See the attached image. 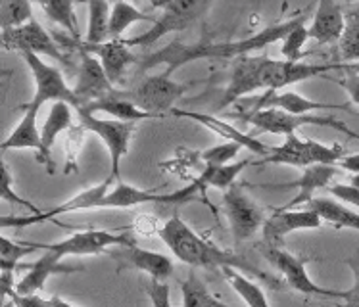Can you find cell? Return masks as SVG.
<instances>
[{
  "label": "cell",
  "mask_w": 359,
  "mask_h": 307,
  "mask_svg": "<svg viewBox=\"0 0 359 307\" xmlns=\"http://www.w3.org/2000/svg\"><path fill=\"white\" fill-rule=\"evenodd\" d=\"M306 15H296L292 20L283 23H275L265 29L257 31L256 35L248 39H238V41H225V43H210V41H200L196 44H183L181 41H173L161 50L148 54L140 60V71H148L154 66L163 64L165 74L173 75L179 67L187 66L196 60H235L242 54H250L254 50H262L269 44L283 41L288 31H292L296 25L306 22Z\"/></svg>",
  "instance_id": "cell-1"
},
{
  "label": "cell",
  "mask_w": 359,
  "mask_h": 307,
  "mask_svg": "<svg viewBox=\"0 0 359 307\" xmlns=\"http://www.w3.org/2000/svg\"><path fill=\"white\" fill-rule=\"evenodd\" d=\"M161 242L171 250V254L191 267H204V269H219L221 267H236L244 271L246 275L264 278L269 286H280L279 280L275 282L267 273L257 269L256 265L248 264L246 259L231 250L219 248L217 244L208 242L205 238L198 236L179 215L169 217L161 228L158 231Z\"/></svg>",
  "instance_id": "cell-2"
},
{
  "label": "cell",
  "mask_w": 359,
  "mask_h": 307,
  "mask_svg": "<svg viewBox=\"0 0 359 307\" xmlns=\"http://www.w3.org/2000/svg\"><path fill=\"white\" fill-rule=\"evenodd\" d=\"M229 117H238L244 123H250L256 132H265V135H292L296 129H300L304 125H319V127H329L334 131H340L359 139V135L352 131L346 123H342L340 119L330 116H296L290 111L280 110V108H259V110H244V114H229Z\"/></svg>",
  "instance_id": "cell-3"
},
{
  "label": "cell",
  "mask_w": 359,
  "mask_h": 307,
  "mask_svg": "<svg viewBox=\"0 0 359 307\" xmlns=\"http://www.w3.org/2000/svg\"><path fill=\"white\" fill-rule=\"evenodd\" d=\"M22 58L31 69V75L35 79V95L31 98V102L23 104V111H35L39 114L41 106L46 102H56V100H64V102L72 104L75 110L81 108L79 96L75 95V90L67 85L66 77L60 71L58 67L46 64L41 56L33 54V52H22Z\"/></svg>",
  "instance_id": "cell-4"
},
{
  "label": "cell",
  "mask_w": 359,
  "mask_h": 307,
  "mask_svg": "<svg viewBox=\"0 0 359 307\" xmlns=\"http://www.w3.org/2000/svg\"><path fill=\"white\" fill-rule=\"evenodd\" d=\"M344 148L340 144H321L317 140H302L296 132L286 135L285 142L273 146L271 154L259 158V163H277V165H290V168H309L316 163H329L338 165L344 158Z\"/></svg>",
  "instance_id": "cell-5"
},
{
  "label": "cell",
  "mask_w": 359,
  "mask_h": 307,
  "mask_svg": "<svg viewBox=\"0 0 359 307\" xmlns=\"http://www.w3.org/2000/svg\"><path fill=\"white\" fill-rule=\"evenodd\" d=\"M212 4L213 0H171V4L163 8V14L152 23L150 29L137 37L123 39V43L127 46H140V48L154 46L169 33L189 29L191 25L200 22V18L208 12V8Z\"/></svg>",
  "instance_id": "cell-6"
},
{
  "label": "cell",
  "mask_w": 359,
  "mask_h": 307,
  "mask_svg": "<svg viewBox=\"0 0 359 307\" xmlns=\"http://www.w3.org/2000/svg\"><path fill=\"white\" fill-rule=\"evenodd\" d=\"M79 116V125L85 127V131L95 132L96 137H100L102 142L110 152V179L121 181V160L125 154L129 152L131 137L137 129V121H121V119H100L96 114L77 108Z\"/></svg>",
  "instance_id": "cell-7"
},
{
  "label": "cell",
  "mask_w": 359,
  "mask_h": 307,
  "mask_svg": "<svg viewBox=\"0 0 359 307\" xmlns=\"http://www.w3.org/2000/svg\"><path fill=\"white\" fill-rule=\"evenodd\" d=\"M192 87V83H177L165 71L154 77H147L133 90H119V95L129 98L140 110L150 111L161 117L165 111L173 110L175 102Z\"/></svg>",
  "instance_id": "cell-8"
},
{
  "label": "cell",
  "mask_w": 359,
  "mask_h": 307,
  "mask_svg": "<svg viewBox=\"0 0 359 307\" xmlns=\"http://www.w3.org/2000/svg\"><path fill=\"white\" fill-rule=\"evenodd\" d=\"M262 256L275 267V271H279L283 278L286 280V285L290 286L292 290L306 296H321V298H330V300H342L344 301V292L340 290H330L325 286H319L317 282L311 280L308 273V265L302 257L294 256L290 252H286L285 248H275V246H267L264 244L262 248Z\"/></svg>",
  "instance_id": "cell-9"
},
{
  "label": "cell",
  "mask_w": 359,
  "mask_h": 307,
  "mask_svg": "<svg viewBox=\"0 0 359 307\" xmlns=\"http://www.w3.org/2000/svg\"><path fill=\"white\" fill-rule=\"evenodd\" d=\"M2 46L6 50L15 52H33L41 58H50L58 64L69 66V58L62 52V44L46 33L43 25L31 18L29 22L15 25V27H4L2 29Z\"/></svg>",
  "instance_id": "cell-10"
},
{
  "label": "cell",
  "mask_w": 359,
  "mask_h": 307,
  "mask_svg": "<svg viewBox=\"0 0 359 307\" xmlns=\"http://www.w3.org/2000/svg\"><path fill=\"white\" fill-rule=\"evenodd\" d=\"M223 205L227 213L229 227L236 242L250 240L257 231H262L265 223V212L254 202V198L235 183L223 194Z\"/></svg>",
  "instance_id": "cell-11"
},
{
  "label": "cell",
  "mask_w": 359,
  "mask_h": 307,
  "mask_svg": "<svg viewBox=\"0 0 359 307\" xmlns=\"http://www.w3.org/2000/svg\"><path fill=\"white\" fill-rule=\"evenodd\" d=\"M133 244H135V238L127 231L111 233V231H102V228H88V231L74 233L64 240L52 242V244H39V246H41V250H54L64 259L67 256H96V254L106 252L110 246L127 248Z\"/></svg>",
  "instance_id": "cell-12"
},
{
  "label": "cell",
  "mask_w": 359,
  "mask_h": 307,
  "mask_svg": "<svg viewBox=\"0 0 359 307\" xmlns=\"http://www.w3.org/2000/svg\"><path fill=\"white\" fill-rule=\"evenodd\" d=\"M346 64H308V62H290V60H273L265 56L262 67V88L280 90L296 85L300 81L325 77L329 71L344 69Z\"/></svg>",
  "instance_id": "cell-13"
},
{
  "label": "cell",
  "mask_w": 359,
  "mask_h": 307,
  "mask_svg": "<svg viewBox=\"0 0 359 307\" xmlns=\"http://www.w3.org/2000/svg\"><path fill=\"white\" fill-rule=\"evenodd\" d=\"M265 56H250L242 54L233 60L231 77H229L227 88L223 90L219 104L215 110H225L231 104H236L241 98H246L262 88V67H264Z\"/></svg>",
  "instance_id": "cell-14"
},
{
  "label": "cell",
  "mask_w": 359,
  "mask_h": 307,
  "mask_svg": "<svg viewBox=\"0 0 359 307\" xmlns=\"http://www.w3.org/2000/svg\"><path fill=\"white\" fill-rule=\"evenodd\" d=\"M114 179L106 177L102 183L96 184V186H90L87 191L79 192L77 196L69 198L67 202H64L62 205H56L48 212H41L39 215H4L0 219V225L2 228H22L29 227V225H35V223H41V221L54 219L56 215H64V213L72 212H81V210H98V202L102 200V196L108 192V186L111 184Z\"/></svg>",
  "instance_id": "cell-15"
},
{
  "label": "cell",
  "mask_w": 359,
  "mask_h": 307,
  "mask_svg": "<svg viewBox=\"0 0 359 307\" xmlns=\"http://www.w3.org/2000/svg\"><path fill=\"white\" fill-rule=\"evenodd\" d=\"M323 225V219L319 213L311 207L306 210H285L279 207L277 212L265 219L262 227V236L264 244L275 246V248H285L286 236L294 231H304V228H319Z\"/></svg>",
  "instance_id": "cell-16"
},
{
  "label": "cell",
  "mask_w": 359,
  "mask_h": 307,
  "mask_svg": "<svg viewBox=\"0 0 359 307\" xmlns=\"http://www.w3.org/2000/svg\"><path fill=\"white\" fill-rule=\"evenodd\" d=\"M79 50L81 62L77 67V83H75V95L79 96L81 104L85 106L90 100H100V98H108V96L116 95L118 88L111 85L108 75L104 71L102 62L96 58L93 52ZM81 106V108H83Z\"/></svg>",
  "instance_id": "cell-17"
},
{
  "label": "cell",
  "mask_w": 359,
  "mask_h": 307,
  "mask_svg": "<svg viewBox=\"0 0 359 307\" xmlns=\"http://www.w3.org/2000/svg\"><path fill=\"white\" fill-rule=\"evenodd\" d=\"M236 104L241 106L242 110L280 108V110L290 111V114H296V116H306L309 111L317 110H350V102H317V100H309V98L298 95V93H279V95H277V90H265L264 95L256 96V98H252V100L241 98Z\"/></svg>",
  "instance_id": "cell-18"
},
{
  "label": "cell",
  "mask_w": 359,
  "mask_h": 307,
  "mask_svg": "<svg viewBox=\"0 0 359 307\" xmlns=\"http://www.w3.org/2000/svg\"><path fill=\"white\" fill-rule=\"evenodd\" d=\"M75 44H77V48L93 52L96 58L102 62L104 71H106L114 87L121 85V81H123L129 66H133L135 62H139V58L131 52V46H127L123 43V39H108L104 43L96 44L75 39Z\"/></svg>",
  "instance_id": "cell-19"
},
{
  "label": "cell",
  "mask_w": 359,
  "mask_h": 307,
  "mask_svg": "<svg viewBox=\"0 0 359 307\" xmlns=\"http://www.w3.org/2000/svg\"><path fill=\"white\" fill-rule=\"evenodd\" d=\"M171 114L177 117L192 119V121H196V123L204 125L205 129H210V131L215 132V135H219L221 139L235 140V142H238V144H242V146L246 148L250 154H256V156H259V158L269 156L273 150V146H269V144L262 142V139H256L254 135H246V132L238 131L236 127H233V123H227V121H223V119L212 116V114L177 110V108H173V110H171Z\"/></svg>",
  "instance_id": "cell-20"
},
{
  "label": "cell",
  "mask_w": 359,
  "mask_h": 307,
  "mask_svg": "<svg viewBox=\"0 0 359 307\" xmlns=\"http://www.w3.org/2000/svg\"><path fill=\"white\" fill-rule=\"evenodd\" d=\"M37 116L35 111H23V117L20 123L15 125V129L8 139L2 142V150H23V148H29V150H37L39 152V161L46 165L48 173H54V163H52L50 154L46 152V148L43 144V137H41V129L37 125Z\"/></svg>",
  "instance_id": "cell-21"
},
{
  "label": "cell",
  "mask_w": 359,
  "mask_h": 307,
  "mask_svg": "<svg viewBox=\"0 0 359 307\" xmlns=\"http://www.w3.org/2000/svg\"><path fill=\"white\" fill-rule=\"evenodd\" d=\"M338 173V165H329V163H316V165H309V168H304V173H302L300 179H296L294 183H285L277 184L275 189H298V194L286 202L283 207L285 210H294L298 205L309 204L311 198L317 191L321 189H327L332 181V177Z\"/></svg>",
  "instance_id": "cell-22"
},
{
  "label": "cell",
  "mask_w": 359,
  "mask_h": 307,
  "mask_svg": "<svg viewBox=\"0 0 359 307\" xmlns=\"http://www.w3.org/2000/svg\"><path fill=\"white\" fill-rule=\"evenodd\" d=\"M344 12L338 0H319L311 25L308 27L309 39L319 44L338 43L344 31Z\"/></svg>",
  "instance_id": "cell-23"
},
{
  "label": "cell",
  "mask_w": 359,
  "mask_h": 307,
  "mask_svg": "<svg viewBox=\"0 0 359 307\" xmlns=\"http://www.w3.org/2000/svg\"><path fill=\"white\" fill-rule=\"evenodd\" d=\"M43 257H39L37 261L29 265V271L23 275V278L15 286L14 294H35L43 290L44 282L52 277V275H67V273H75L79 271L77 267H67L62 264V257L54 252V250L43 248Z\"/></svg>",
  "instance_id": "cell-24"
},
{
  "label": "cell",
  "mask_w": 359,
  "mask_h": 307,
  "mask_svg": "<svg viewBox=\"0 0 359 307\" xmlns=\"http://www.w3.org/2000/svg\"><path fill=\"white\" fill-rule=\"evenodd\" d=\"M142 204H171V194H158V192L135 189L131 184L118 181L114 191L106 192L98 202V210H127L133 205Z\"/></svg>",
  "instance_id": "cell-25"
},
{
  "label": "cell",
  "mask_w": 359,
  "mask_h": 307,
  "mask_svg": "<svg viewBox=\"0 0 359 307\" xmlns=\"http://www.w3.org/2000/svg\"><path fill=\"white\" fill-rule=\"evenodd\" d=\"M111 256L125 259L129 265L137 267L142 273H147L150 278H158V280H168L173 275V271H175L173 261L168 256L158 254V252H150V250L139 248L137 244L127 246L121 254H111Z\"/></svg>",
  "instance_id": "cell-26"
},
{
  "label": "cell",
  "mask_w": 359,
  "mask_h": 307,
  "mask_svg": "<svg viewBox=\"0 0 359 307\" xmlns=\"http://www.w3.org/2000/svg\"><path fill=\"white\" fill-rule=\"evenodd\" d=\"M85 110L93 111V114H106V116L116 117L121 121H144V119H156V114L140 110L139 106L131 102L129 98L119 95V90L116 95L108 96V98H100V100H90L88 104L83 106Z\"/></svg>",
  "instance_id": "cell-27"
},
{
  "label": "cell",
  "mask_w": 359,
  "mask_h": 307,
  "mask_svg": "<svg viewBox=\"0 0 359 307\" xmlns=\"http://www.w3.org/2000/svg\"><path fill=\"white\" fill-rule=\"evenodd\" d=\"M309 207L319 213L325 223H329L334 228H352L359 233V213L348 207V204L332 198H311Z\"/></svg>",
  "instance_id": "cell-28"
},
{
  "label": "cell",
  "mask_w": 359,
  "mask_h": 307,
  "mask_svg": "<svg viewBox=\"0 0 359 307\" xmlns=\"http://www.w3.org/2000/svg\"><path fill=\"white\" fill-rule=\"evenodd\" d=\"M246 165H250V160L225 163V165H204L194 183L198 184L202 192H205V189H219L225 192L231 184L236 183V177L241 175V171Z\"/></svg>",
  "instance_id": "cell-29"
},
{
  "label": "cell",
  "mask_w": 359,
  "mask_h": 307,
  "mask_svg": "<svg viewBox=\"0 0 359 307\" xmlns=\"http://www.w3.org/2000/svg\"><path fill=\"white\" fill-rule=\"evenodd\" d=\"M50 22L58 23L62 29L67 31L72 39L79 41V25L75 15V4L87 2V0H35Z\"/></svg>",
  "instance_id": "cell-30"
},
{
  "label": "cell",
  "mask_w": 359,
  "mask_h": 307,
  "mask_svg": "<svg viewBox=\"0 0 359 307\" xmlns=\"http://www.w3.org/2000/svg\"><path fill=\"white\" fill-rule=\"evenodd\" d=\"M72 108L74 106L64 100L52 102L50 111L44 119V123L41 125V137H43V144L48 154H50V148L54 146L60 132L72 129Z\"/></svg>",
  "instance_id": "cell-31"
},
{
  "label": "cell",
  "mask_w": 359,
  "mask_h": 307,
  "mask_svg": "<svg viewBox=\"0 0 359 307\" xmlns=\"http://www.w3.org/2000/svg\"><path fill=\"white\" fill-rule=\"evenodd\" d=\"M88 23L85 43H104L110 39V0H87Z\"/></svg>",
  "instance_id": "cell-32"
},
{
  "label": "cell",
  "mask_w": 359,
  "mask_h": 307,
  "mask_svg": "<svg viewBox=\"0 0 359 307\" xmlns=\"http://www.w3.org/2000/svg\"><path fill=\"white\" fill-rule=\"evenodd\" d=\"M221 273H223V277L227 278V282L233 286V290H235L238 296H241L242 300L246 301L248 306L252 307H267L269 306V301H267V296L262 290V286H257L256 282H252L246 275H244V271L236 269V267H221Z\"/></svg>",
  "instance_id": "cell-33"
},
{
  "label": "cell",
  "mask_w": 359,
  "mask_h": 307,
  "mask_svg": "<svg viewBox=\"0 0 359 307\" xmlns=\"http://www.w3.org/2000/svg\"><path fill=\"white\" fill-rule=\"evenodd\" d=\"M137 22H150L154 23V15H148L140 12L139 8L129 4L127 0L111 2V15H110V39H119L125 31Z\"/></svg>",
  "instance_id": "cell-34"
},
{
  "label": "cell",
  "mask_w": 359,
  "mask_h": 307,
  "mask_svg": "<svg viewBox=\"0 0 359 307\" xmlns=\"http://www.w3.org/2000/svg\"><path fill=\"white\" fill-rule=\"evenodd\" d=\"M344 31L338 41L340 60L344 64L359 62V8H352L344 14Z\"/></svg>",
  "instance_id": "cell-35"
},
{
  "label": "cell",
  "mask_w": 359,
  "mask_h": 307,
  "mask_svg": "<svg viewBox=\"0 0 359 307\" xmlns=\"http://www.w3.org/2000/svg\"><path fill=\"white\" fill-rule=\"evenodd\" d=\"M181 292H183V303L187 307H223V301L208 290L204 280L196 277L194 271H191L187 280L181 282Z\"/></svg>",
  "instance_id": "cell-36"
},
{
  "label": "cell",
  "mask_w": 359,
  "mask_h": 307,
  "mask_svg": "<svg viewBox=\"0 0 359 307\" xmlns=\"http://www.w3.org/2000/svg\"><path fill=\"white\" fill-rule=\"evenodd\" d=\"M41 250L39 244H25V242H15L2 234L0 238V269L15 271L23 257L29 256L33 252Z\"/></svg>",
  "instance_id": "cell-37"
},
{
  "label": "cell",
  "mask_w": 359,
  "mask_h": 307,
  "mask_svg": "<svg viewBox=\"0 0 359 307\" xmlns=\"http://www.w3.org/2000/svg\"><path fill=\"white\" fill-rule=\"evenodd\" d=\"M309 31L306 27V22H302L300 25H296L292 31H288L285 37H283V46H280V52L285 60H290V62H300L306 54H304V44L308 43Z\"/></svg>",
  "instance_id": "cell-38"
},
{
  "label": "cell",
  "mask_w": 359,
  "mask_h": 307,
  "mask_svg": "<svg viewBox=\"0 0 359 307\" xmlns=\"http://www.w3.org/2000/svg\"><path fill=\"white\" fill-rule=\"evenodd\" d=\"M33 0H2V29L29 22Z\"/></svg>",
  "instance_id": "cell-39"
},
{
  "label": "cell",
  "mask_w": 359,
  "mask_h": 307,
  "mask_svg": "<svg viewBox=\"0 0 359 307\" xmlns=\"http://www.w3.org/2000/svg\"><path fill=\"white\" fill-rule=\"evenodd\" d=\"M242 148L244 146L235 140H225L223 144H217V146L200 152V160L204 161V165H225V163H231L235 160Z\"/></svg>",
  "instance_id": "cell-40"
},
{
  "label": "cell",
  "mask_w": 359,
  "mask_h": 307,
  "mask_svg": "<svg viewBox=\"0 0 359 307\" xmlns=\"http://www.w3.org/2000/svg\"><path fill=\"white\" fill-rule=\"evenodd\" d=\"M14 306L20 307H69V301H64L62 298H43L41 294H12Z\"/></svg>",
  "instance_id": "cell-41"
},
{
  "label": "cell",
  "mask_w": 359,
  "mask_h": 307,
  "mask_svg": "<svg viewBox=\"0 0 359 307\" xmlns=\"http://www.w3.org/2000/svg\"><path fill=\"white\" fill-rule=\"evenodd\" d=\"M12 184H14V177H12L10 168L4 163V165H2V200H6V202H10V204H18V205H22V207H27V210H31L33 215H39L41 210L35 207L31 202H27V200H23V198L18 196L14 189H12Z\"/></svg>",
  "instance_id": "cell-42"
},
{
  "label": "cell",
  "mask_w": 359,
  "mask_h": 307,
  "mask_svg": "<svg viewBox=\"0 0 359 307\" xmlns=\"http://www.w3.org/2000/svg\"><path fill=\"white\" fill-rule=\"evenodd\" d=\"M346 77L338 81V85L344 88L350 96V104L359 106V64H346Z\"/></svg>",
  "instance_id": "cell-43"
},
{
  "label": "cell",
  "mask_w": 359,
  "mask_h": 307,
  "mask_svg": "<svg viewBox=\"0 0 359 307\" xmlns=\"http://www.w3.org/2000/svg\"><path fill=\"white\" fill-rule=\"evenodd\" d=\"M327 191L340 202L359 207V186H355V184H329Z\"/></svg>",
  "instance_id": "cell-44"
},
{
  "label": "cell",
  "mask_w": 359,
  "mask_h": 307,
  "mask_svg": "<svg viewBox=\"0 0 359 307\" xmlns=\"http://www.w3.org/2000/svg\"><path fill=\"white\" fill-rule=\"evenodd\" d=\"M147 292L152 303L158 307H169V286L165 280L152 278V282L147 285Z\"/></svg>",
  "instance_id": "cell-45"
},
{
  "label": "cell",
  "mask_w": 359,
  "mask_h": 307,
  "mask_svg": "<svg viewBox=\"0 0 359 307\" xmlns=\"http://www.w3.org/2000/svg\"><path fill=\"white\" fill-rule=\"evenodd\" d=\"M346 264L352 267L353 277H355V282L350 290H344V301L350 303V306H359V257L355 259H346Z\"/></svg>",
  "instance_id": "cell-46"
},
{
  "label": "cell",
  "mask_w": 359,
  "mask_h": 307,
  "mask_svg": "<svg viewBox=\"0 0 359 307\" xmlns=\"http://www.w3.org/2000/svg\"><path fill=\"white\" fill-rule=\"evenodd\" d=\"M338 168L346 169V171H350V173H359V152L344 156L342 160L338 161Z\"/></svg>",
  "instance_id": "cell-47"
},
{
  "label": "cell",
  "mask_w": 359,
  "mask_h": 307,
  "mask_svg": "<svg viewBox=\"0 0 359 307\" xmlns=\"http://www.w3.org/2000/svg\"><path fill=\"white\" fill-rule=\"evenodd\" d=\"M148 2H150L154 8H161V10L171 4V0H148Z\"/></svg>",
  "instance_id": "cell-48"
},
{
  "label": "cell",
  "mask_w": 359,
  "mask_h": 307,
  "mask_svg": "<svg viewBox=\"0 0 359 307\" xmlns=\"http://www.w3.org/2000/svg\"><path fill=\"white\" fill-rule=\"evenodd\" d=\"M114 2H119V0H114Z\"/></svg>",
  "instance_id": "cell-49"
},
{
  "label": "cell",
  "mask_w": 359,
  "mask_h": 307,
  "mask_svg": "<svg viewBox=\"0 0 359 307\" xmlns=\"http://www.w3.org/2000/svg\"><path fill=\"white\" fill-rule=\"evenodd\" d=\"M348 2H353V0H348Z\"/></svg>",
  "instance_id": "cell-50"
},
{
  "label": "cell",
  "mask_w": 359,
  "mask_h": 307,
  "mask_svg": "<svg viewBox=\"0 0 359 307\" xmlns=\"http://www.w3.org/2000/svg\"><path fill=\"white\" fill-rule=\"evenodd\" d=\"M33 2H35V0H33Z\"/></svg>",
  "instance_id": "cell-51"
}]
</instances>
